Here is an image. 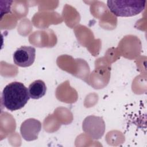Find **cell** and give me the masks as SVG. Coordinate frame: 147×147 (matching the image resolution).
Returning <instances> with one entry per match:
<instances>
[{
    "instance_id": "cell-5",
    "label": "cell",
    "mask_w": 147,
    "mask_h": 147,
    "mask_svg": "<svg viewBox=\"0 0 147 147\" xmlns=\"http://www.w3.org/2000/svg\"><path fill=\"white\" fill-rule=\"evenodd\" d=\"M41 123L34 118H29L24 121L20 127V133L22 137L27 141L37 139L41 129Z\"/></svg>"
},
{
    "instance_id": "cell-4",
    "label": "cell",
    "mask_w": 147,
    "mask_h": 147,
    "mask_svg": "<svg viewBox=\"0 0 147 147\" xmlns=\"http://www.w3.org/2000/svg\"><path fill=\"white\" fill-rule=\"evenodd\" d=\"M36 57V49L31 46H22L18 48L13 54L14 64L21 67L32 65Z\"/></svg>"
},
{
    "instance_id": "cell-3",
    "label": "cell",
    "mask_w": 147,
    "mask_h": 147,
    "mask_svg": "<svg viewBox=\"0 0 147 147\" xmlns=\"http://www.w3.org/2000/svg\"><path fill=\"white\" fill-rule=\"evenodd\" d=\"M83 131L93 139L100 138L105 130V123L102 117L90 115L83 122Z\"/></svg>"
},
{
    "instance_id": "cell-1",
    "label": "cell",
    "mask_w": 147,
    "mask_h": 147,
    "mask_svg": "<svg viewBox=\"0 0 147 147\" xmlns=\"http://www.w3.org/2000/svg\"><path fill=\"white\" fill-rule=\"evenodd\" d=\"M28 89L19 82H13L6 85L2 92V105L10 111L22 109L30 99Z\"/></svg>"
},
{
    "instance_id": "cell-6",
    "label": "cell",
    "mask_w": 147,
    "mask_h": 147,
    "mask_svg": "<svg viewBox=\"0 0 147 147\" xmlns=\"http://www.w3.org/2000/svg\"><path fill=\"white\" fill-rule=\"evenodd\" d=\"M28 91L30 98L38 99L44 96L46 94L47 87L44 81L36 80L29 86Z\"/></svg>"
},
{
    "instance_id": "cell-2",
    "label": "cell",
    "mask_w": 147,
    "mask_h": 147,
    "mask_svg": "<svg viewBox=\"0 0 147 147\" xmlns=\"http://www.w3.org/2000/svg\"><path fill=\"white\" fill-rule=\"evenodd\" d=\"M144 0H110L107 6L117 17H131L141 13L145 7Z\"/></svg>"
}]
</instances>
